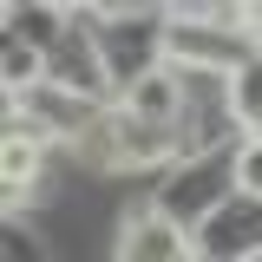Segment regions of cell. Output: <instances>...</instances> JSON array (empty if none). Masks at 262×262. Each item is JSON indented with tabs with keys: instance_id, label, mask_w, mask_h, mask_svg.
Segmentation results:
<instances>
[{
	"instance_id": "obj_1",
	"label": "cell",
	"mask_w": 262,
	"mask_h": 262,
	"mask_svg": "<svg viewBox=\"0 0 262 262\" xmlns=\"http://www.w3.org/2000/svg\"><path fill=\"white\" fill-rule=\"evenodd\" d=\"M118 262H196V249H190V236L170 223V216L144 210V216H131L125 236H118Z\"/></svg>"
},
{
	"instance_id": "obj_2",
	"label": "cell",
	"mask_w": 262,
	"mask_h": 262,
	"mask_svg": "<svg viewBox=\"0 0 262 262\" xmlns=\"http://www.w3.org/2000/svg\"><path fill=\"white\" fill-rule=\"evenodd\" d=\"M184 72H144V79H131V92H125V118H138V125H177L184 118Z\"/></svg>"
},
{
	"instance_id": "obj_3",
	"label": "cell",
	"mask_w": 262,
	"mask_h": 262,
	"mask_svg": "<svg viewBox=\"0 0 262 262\" xmlns=\"http://www.w3.org/2000/svg\"><path fill=\"white\" fill-rule=\"evenodd\" d=\"M0 177H7V196L20 203V196L39 184V144H33V138H7V144H0Z\"/></svg>"
},
{
	"instance_id": "obj_4",
	"label": "cell",
	"mask_w": 262,
	"mask_h": 262,
	"mask_svg": "<svg viewBox=\"0 0 262 262\" xmlns=\"http://www.w3.org/2000/svg\"><path fill=\"white\" fill-rule=\"evenodd\" d=\"M39 85H46V59L13 39V46H7V92L20 98V92H39Z\"/></svg>"
},
{
	"instance_id": "obj_5",
	"label": "cell",
	"mask_w": 262,
	"mask_h": 262,
	"mask_svg": "<svg viewBox=\"0 0 262 262\" xmlns=\"http://www.w3.org/2000/svg\"><path fill=\"white\" fill-rule=\"evenodd\" d=\"M236 190L249 196V203H262V138H249L236 151Z\"/></svg>"
},
{
	"instance_id": "obj_6",
	"label": "cell",
	"mask_w": 262,
	"mask_h": 262,
	"mask_svg": "<svg viewBox=\"0 0 262 262\" xmlns=\"http://www.w3.org/2000/svg\"><path fill=\"white\" fill-rule=\"evenodd\" d=\"M243 33H249V39L262 46V7H243Z\"/></svg>"
}]
</instances>
